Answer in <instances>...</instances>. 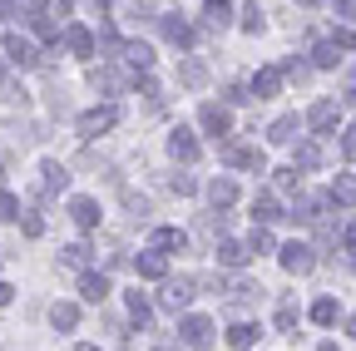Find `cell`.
Here are the masks:
<instances>
[{
    "instance_id": "6da1fadb",
    "label": "cell",
    "mask_w": 356,
    "mask_h": 351,
    "mask_svg": "<svg viewBox=\"0 0 356 351\" xmlns=\"http://www.w3.org/2000/svg\"><path fill=\"white\" fill-rule=\"evenodd\" d=\"M193 302V277H168L163 292H159V307L163 312H178V307H188Z\"/></svg>"
},
{
    "instance_id": "7a4b0ae2",
    "label": "cell",
    "mask_w": 356,
    "mask_h": 351,
    "mask_svg": "<svg viewBox=\"0 0 356 351\" xmlns=\"http://www.w3.org/2000/svg\"><path fill=\"white\" fill-rule=\"evenodd\" d=\"M114 124H119V109H114V104H104V109L79 114V134H84V139H99L104 129H114Z\"/></svg>"
},
{
    "instance_id": "3957f363",
    "label": "cell",
    "mask_w": 356,
    "mask_h": 351,
    "mask_svg": "<svg viewBox=\"0 0 356 351\" xmlns=\"http://www.w3.org/2000/svg\"><path fill=\"white\" fill-rule=\"evenodd\" d=\"M178 332H184V341H188L193 351H208V346H213V322H208V317H184V327H178Z\"/></svg>"
},
{
    "instance_id": "277c9868",
    "label": "cell",
    "mask_w": 356,
    "mask_h": 351,
    "mask_svg": "<svg viewBox=\"0 0 356 351\" xmlns=\"http://www.w3.org/2000/svg\"><path fill=\"white\" fill-rule=\"evenodd\" d=\"M6 55H10V65H20V70H35V65H40V50L30 45L25 35H6Z\"/></svg>"
},
{
    "instance_id": "5b68a950",
    "label": "cell",
    "mask_w": 356,
    "mask_h": 351,
    "mask_svg": "<svg viewBox=\"0 0 356 351\" xmlns=\"http://www.w3.org/2000/svg\"><path fill=\"white\" fill-rule=\"evenodd\" d=\"M198 124L208 129L213 139H228V129H233V119H228V109H218V104H203L198 109Z\"/></svg>"
},
{
    "instance_id": "8992f818",
    "label": "cell",
    "mask_w": 356,
    "mask_h": 351,
    "mask_svg": "<svg viewBox=\"0 0 356 351\" xmlns=\"http://www.w3.org/2000/svg\"><path fill=\"white\" fill-rule=\"evenodd\" d=\"M312 262H317V257H312L307 243H287V247H282V268H287V272H312Z\"/></svg>"
},
{
    "instance_id": "52a82bcc",
    "label": "cell",
    "mask_w": 356,
    "mask_h": 351,
    "mask_svg": "<svg viewBox=\"0 0 356 351\" xmlns=\"http://www.w3.org/2000/svg\"><path fill=\"white\" fill-rule=\"evenodd\" d=\"M222 158L238 163V168H252V173H262V168H267V158H262L257 149H243V144H228V149H222Z\"/></svg>"
},
{
    "instance_id": "ba28073f",
    "label": "cell",
    "mask_w": 356,
    "mask_h": 351,
    "mask_svg": "<svg viewBox=\"0 0 356 351\" xmlns=\"http://www.w3.org/2000/svg\"><path fill=\"white\" fill-rule=\"evenodd\" d=\"M79 297L99 307V302L109 297V277H104V272H84V277H79Z\"/></svg>"
},
{
    "instance_id": "9c48e42d",
    "label": "cell",
    "mask_w": 356,
    "mask_h": 351,
    "mask_svg": "<svg viewBox=\"0 0 356 351\" xmlns=\"http://www.w3.org/2000/svg\"><path fill=\"white\" fill-rule=\"evenodd\" d=\"M70 218H74L84 233H89V228H99V203H95V198H74V203H70Z\"/></svg>"
},
{
    "instance_id": "30bf717a",
    "label": "cell",
    "mask_w": 356,
    "mask_h": 351,
    "mask_svg": "<svg viewBox=\"0 0 356 351\" xmlns=\"http://www.w3.org/2000/svg\"><path fill=\"white\" fill-rule=\"evenodd\" d=\"M168 154L188 163V158H198V139L188 134V129H173V134H168Z\"/></svg>"
},
{
    "instance_id": "8fae6325",
    "label": "cell",
    "mask_w": 356,
    "mask_h": 351,
    "mask_svg": "<svg viewBox=\"0 0 356 351\" xmlns=\"http://www.w3.org/2000/svg\"><path fill=\"white\" fill-rule=\"evenodd\" d=\"M203 25H208V30H228V25H233L228 0H208V6H203Z\"/></svg>"
},
{
    "instance_id": "7c38bea8",
    "label": "cell",
    "mask_w": 356,
    "mask_h": 351,
    "mask_svg": "<svg viewBox=\"0 0 356 351\" xmlns=\"http://www.w3.org/2000/svg\"><path fill=\"white\" fill-rule=\"evenodd\" d=\"M297 134H302V119H297V114H282L273 129H267V139H273V144H292Z\"/></svg>"
},
{
    "instance_id": "4fadbf2b",
    "label": "cell",
    "mask_w": 356,
    "mask_h": 351,
    "mask_svg": "<svg viewBox=\"0 0 356 351\" xmlns=\"http://www.w3.org/2000/svg\"><path fill=\"white\" fill-rule=\"evenodd\" d=\"M307 124L317 129V134H327V129L337 124V104H332V99H317V104H312V114H307Z\"/></svg>"
},
{
    "instance_id": "5bb4252c",
    "label": "cell",
    "mask_w": 356,
    "mask_h": 351,
    "mask_svg": "<svg viewBox=\"0 0 356 351\" xmlns=\"http://www.w3.org/2000/svg\"><path fill=\"white\" fill-rule=\"evenodd\" d=\"M277 90H282V74H277V70H257V74H252V95H257V99H273Z\"/></svg>"
},
{
    "instance_id": "9a60e30c",
    "label": "cell",
    "mask_w": 356,
    "mask_h": 351,
    "mask_svg": "<svg viewBox=\"0 0 356 351\" xmlns=\"http://www.w3.org/2000/svg\"><path fill=\"white\" fill-rule=\"evenodd\" d=\"M233 198H238V183H233V179H213V183H208V203H213V208H228Z\"/></svg>"
},
{
    "instance_id": "2e32d148",
    "label": "cell",
    "mask_w": 356,
    "mask_h": 351,
    "mask_svg": "<svg viewBox=\"0 0 356 351\" xmlns=\"http://www.w3.org/2000/svg\"><path fill=\"white\" fill-rule=\"evenodd\" d=\"M163 35L173 40V45H193V30H188L184 15H163Z\"/></svg>"
},
{
    "instance_id": "e0dca14e",
    "label": "cell",
    "mask_w": 356,
    "mask_h": 351,
    "mask_svg": "<svg viewBox=\"0 0 356 351\" xmlns=\"http://www.w3.org/2000/svg\"><path fill=\"white\" fill-rule=\"evenodd\" d=\"M273 218H282L277 198H273V193H257V198H252V223H273Z\"/></svg>"
},
{
    "instance_id": "ac0fdd59",
    "label": "cell",
    "mask_w": 356,
    "mask_h": 351,
    "mask_svg": "<svg viewBox=\"0 0 356 351\" xmlns=\"http://www.w3.org/2000/svg\"><path fill=\"white\" fill-rule=\"evenodd\" d=\"M65 50H74V55H89V50H95V35H89L84 25H70V30H65Z\"/></svg>"
},
{
    "instance_id": "d6986e66",
    "label": "cell",
    "mask_w": 356,
    "mask_h": 351,
    "mask_svg": "<svg viewBox=\"0 0 356 351\" xmlns=\"http://www.w3.org/2000/svg\"><path fill=\"white\" fill-rule=\"evenodd\" d=\"M257 327L252 322H238V327H228V346H238V351H248V346H257Z\"/></svg>"
},
{
    "instance_id": "ffe728a7",
    "label": "cell",
    "mask_w": 356,
    "mask_h": 351,
    "mask_svg": "<svg viewBox=\"0 0 356 351\" xmlns=\"http://www.w3.org/2000/svg\"><path fill=\"white\" fill-rule=\"evenodd\" d=\"M50 322H55L60 332H74V322H79V307H74V302H55V307H50Z\"/></svg>"
},
{
    "instance_id": "44dd1931",
    "label": "cell",
    "mask_w": 356,
    "mask_h": 351,
    "mask_svg": "<svg viewBox=\"0 0 356 351\" xmlns=\"http://www.w3.org/2000/svg\"><path fill=\"white\" fill-rule=\"evenodd\" d=\"M40 173H44V193H60V188H70V168H65V163H44Z\"/></svg>"
},
{
    "instance_id": "7402d4cb",
    "label": "cell",
    "mask_w": 356,
    "mask_h": 351,
    "mask_svg": "<svg viewBox=\"0 0 356 351\" xmlns=\"http://www.w3.org/2000/svg\"><path fill=\"white\" fill-rule=\"evenodd\" d=\"M154 247H163V252H184V247H188V233H178V228H159V233H154Z\"/></svg>"
},
{
    "instance_id": "603a6c76",
    "label": "cell",
    "mask_w": 356,
    "mask_h": 351,
    "mask_svg": "<svg viewBox=\"0 0 356 351\" xmlns=\"http://www.w3.org/2000/svg\"><path fill=\"white\" fill-rule=\"evenodd\" d=\"M248 257H252V252H248L243 243H222V247H218V262H222V268H243Z\"/></svg>"
},
{
    "instance_id": "cb8c5ba5",
    "label": "cell",
    "mask_w": 356,
    "mask_h": 351,
    "mask_svg": "<svg viewBox=\"0 0 356 351\" xmlns=\"http://www.w3.org/2000/svg\"><path fill=\"white\" fill-rule=\"evenodd\" d=\"M163 272H168L163 252H144V257H139V277H163Z\"/></svg>"
},
{
    "instance_id": "d4e9b609",
    "label": "cell",
    "mask_w": 356,
    "mask_h": 351,
    "mask_svg": "<svg viewBox=\"0 0 356 351\" xmlns=\"http://www.w3.org/2000/svg\"><path fill=\"white\" fill-rule=\"evenodd\" d=\"M178 79H184V84H188V90H198V84L208 79V70H203L198 60H184V65H178Z\"/></svg>"
},
{
    "instance_id": "484cf974",
    "label": "cell",
    "mask_w": 356,
    "mask_h": 351,
    "mask_svg": "<svg viewBox=\"0 0 356 351\" xmlns=\"http://www.w3.org/2000/svg\"><path fill=\"white\" fill-rule=\"evenodd\" d=\"M317 163H322V149H317V144H297L292 168H317Z\"/></svg>"
},
{
    "instance_id": "4316f807",
    "label": "cell",
    "mask_w": 356,
    "mask_h": 351,
    "mask_svg": "<svg viewBox=\"0 0 356 351\" xmlns=\"http://www.w3.org/2000/svg\"><path fill=\"white\" fill-rule=\"evenodd\" d=\"M124 60H129L134 70H149V65H154V50H149V45H124Z\"/></svg>"
},
{
    "instance_id": "83f0119b",
    "label": "cell",
    "mask_w": 356,
    "mask_h": 351,
    "mask_svg": "<svg viewBox=\"0 0 356 351\" xmlns=\"http://www.w3.org/2000/svg\"><path fill=\"white\" fill-rule=\"evenodd\" d=\"M332 198H337V203H356V173H341L337 188H332Z\"/></svg>"
},
{
    "instance_id": "f1b7e54d",
    "label": "cell",
    "mask_w": 356,
    "mask_h": 351,
    "mask_svg": "<svg viewBox=\"0 0 356 351\" xmlns=\"http://www.w3.org/2000/svg\"><path fill=\"white\" fill-rule=\"evenodd\" d=\"M312 322H317V327H332V322H337V302H332V297H322L317 307H312Z\"/></svg>"
},
{
    "instance_id": "f546056e",
    "label": "cell",
    "mask_w": 356,
    "mask_h": 351,
    "mask_svg": "<svg viewBox=\"0 0 356 351\" xmlns=\"http://www.w3.org/2000/svg\"><path fill=\"white\" fill-rule=\"evenodd\" d=\"M129 317L139 322V327H149V302H144V292H129Z\"/></svg>"
},
{
    "instance_id": "4dcf8cb0",
    "label": "cell",
    "mask_w": 356,
    "mask_h": 351,
    "mask_svg": "<svg viewBox=\"0 0 356 351\" xmlns=\"http://www.w3.org/2000/svg\"><path fill=\"white\" fill-rule=\"evenodd\" d=\"M312 60H317L322 70H332V65H337L341 55H337V45H332V40H322V45H317V50H312Z\"/></svg>"
},
{
    "instance_id": "1f68e13d",
    "label": "cell",
    "mask_w": 356,
    "mask_h": 351,
    "mask_svg": "<svg viewBox=\"0 0 356 351\" xmlns=\"http://www.w3.org/2000/svg\"><path fill=\"white\" fill-rule=\"evenodd\" d=\"M248 252H273V233H267V228H252V238H248Z\"/></svg>"
},
{
    "instance_id": "d6a6232c",
    "label": "cell",
    "mask_w": 356,
    "mask_h": 351,
    "mask_svg": "<svg viewBox=\"0 0 356 351\" xmlns=\"http://www.w3.org/2000/svg\"><path fill=\"white\" fill-rule=\"evenodd\" d=\"M65 262H70V268H84V262H89V247H84V243H70V247H65Z\"/></svg>"
},
{
    "instance_id": "836d02e7",
    "label": "cell",
    "mask_w": 356,
    "mask_h": 351,
    "mask_svg": "<svg viewBox=\"0 0 356 351\" xmlns=\"http://www.w3.org/2000/svg\"><path fill=\"white\" fill-rule=\"evenodd\" d=\"M20 233H25V238H40V233H44L40 213H25V218H20Z\"/></svg>"
},
{
    "instance_id": "e575fe53",
    "label": "cell",
    "mask_w": 356,
    "mask_h": 351,
    "mask_svg": "<svg viewBox=\"0 0 356 351\" xmlns=\"http://www.w3.org/2000/svg\"><path fill=\"white\" fill-rule=\"evenodd\" d=\"M277 332H297V307H277Z\"/></svg>"
},
{
    "instance_id": "d590c367",
    "label": "cell",
    "mask_w": 356,
    "mask_h": 351,
    "mask_svg": "<svg viewBox=\"0 0 356 351\" xmlns=\"http://www.w3.org/2000/svg\"><path fill=\"white\" fill-rule=\"evenodd\" d=\"M243 30H248V35H257V30H262V10H257V6H248V10H243Z\"/></svg>"
},
{
    "instance_id": "8d00e7d4",
    "label": "cell",
    "mask_w": 356,
    "mask_h": 351,
    "mask_svg": "<svg viewBox=\"0 0 356 351\" xmlns=\"http://www.w3.org/2000/svg\"><path fill=\"white\" fill-rule=\"evenodd\" d=\"M0 218H20V203H15V193H6V188H0Z\"/></svg>"
},
{
    "instance_id": "74e56055",
    "label": "cell",
    "mask_w": 356,
    "mask_h": 351,
    "mask_svg": "<svg viewBox=\"0 0 356 351\" xmlns=\"http://www.w3.org/2000/svg\"><path fill=\"white\" fill-rule=\"evenodd\" d=\"M168 188H173V193H193V179H188V173H173Z\"/></svg>"
},
{
    "instance_id": "f35d334b",
    "label": "cell",
    "mask_w": 356,
    "mask_h": 351,
    "mask_svg": "<svg viewBox=\"0 0 356 351\" xmlns=\"http://www.w3.org/2000/svg\"><path fill=\"white\" fill-rule=\"evenodd\" d=\"M15 6H20L30 20H35V15H44V0H15Z\"/></svg>"
},
{
    "instance_id": "ab89813d",
    "label": "cell",
    "mask_w": 356,
    "mask_h": 351,
    "mask_svg": "<svg viewBox=\"0 0 356 351\" xmlns=\"http://www.w3.org/2000/svg\"><path fill=\"white\" fill-rule=\"evenodd\" d=\"M277 188H297V168H277Z\"/></svg>"
},
{
    "instance_id": "60d3db41",
    "label": "cell",
    "mask_w": 356,
    "mask_h": 351,
    "mask_svg": "<svg viewBox=\"0 0 356 351\" xmlns=\"http://www.w3.org/2000/svg\"><path fill=\"white\" fill-rule=\"evenodd\" d=\"M341 149H346V158H356V124L346 129V139H341Z\"/></svg>"
},
{
    "instance_id": "b9f144b4",
    "label": "cell",
    "mask_w": 356,
    "mask_h": 351,
    "mask_svg": "<svg viewBox=\"0 0 356 351\" xmlns=\"http://www.w3.org/2000/svg\"><path fill=\"white\" fill-rule=\"evenodd\" d=\"M337 10H341L346 20H356V0H337Z\"/></svg>"
},
{
    "instance_id": "7bdbcfd3",
    "label": "cell",
    "mask_w": 356,
    "mask_h": 351,
    "mask_svg": "<svg viewBox=\"0 0 356 351\" xmlns=\"http://www.w3.org/2000/svg\"><path fill=\"white\" fill-rule=\"evenodd\" d=\"M0 20H15V0H0Z\"/></svg>"
},
{
    "instance_id": "ee69618b",
    "label": "cell",
    "mask_w": 356,
    "mask_h": 351,
    "mask_svg": "<svg viewBox=\"0 0 356 351\" xmlns=\"http://www.w3.org/2000/svg\"><path fill=\"white\" fill-rule=\"evenodd\" d=\"M346 243L356 247V218H351V223H346Z\"/></svg>"
},
{
    "instance_id": "f6af8a7d",
    "label": "cell",
    "mask_w": 356,
    "mask_h": 351,
    "mask_svg": "<svg viewBox=\"0 0 356 351\" xmlns=\"http://www.w3.org/2000/svg\"><path fill=\"white\" fill-rule=\"evenodd\" d=\"M6 302H10V287H6V282H0V307H6Z\"/></svg>"
},
{
    "instance_id": "bcb514c9",
    "label": "cell",
    "mask_w": 356,
    "mask_h": 351,
    "mask_svg": "<svg viewBox=\"0 0 356 351\" xmlns=\"http://www.w3.org/2000/svg\"><path fill=\"white\" fill-rule=\"evenodd\" d=\"M317 351H341V346H337V341H322V346H317Z\"/></svg>"
},
{
    "instance_id": "7dc6e473",
    "label": "cell",
    "mask_w": 356,
    "mask_h": 351,
    "mask_svg": "<svg viewBox=\"0 0 356 351\" xmlns=\"http://www.w3.org/2000/svg\"><path fill=\"white\" fill-rule=\"evenodd\" d=\"M74 351H99V346H74Z\"/></svg>"
},
{
    "instance_id": "c3c4849f",
    "label": "cell",
    "mask_w": 356,
    "mask_h": 351,
    "mask_svg": "<svg viewBox=\"0 0 356 351\" xmlns=\"http://www.w3.org/2000/svg\"><path fill=\"white\" fill-rule=\"evenodd\" d=\"M346 327H351V336H356V317H351V322H346Z\"/></svg>"
},
{
    "instance_id": "681fc988",
    "label": "cell",
    "mask_w": 356,
    "mask_h": 351,
    "mask_svg": "<svg viewBox=\"0 0 356 351\" xmlns=\"http://www.w3.org/2000/svg\"><path fill=\"white\" fill-rule=\"evenodd\" d=\"M302 6H317V0H302Z\"/></svg>"
},
{
    "instance_id": "f907efd6",
    "label": "cell",
    "mask_w": 356,
    "mask_h": 351,
    "mask_svg": "<svg viewBox=\"0 0 356 351\" xmlns=\"http://www.w3.org/2000/svg\"><path fill=\"white\" fill-rule=\"evenodd\" d=\"M351 272H356V257H351Z\"/></svg>"
}]
</instances>
